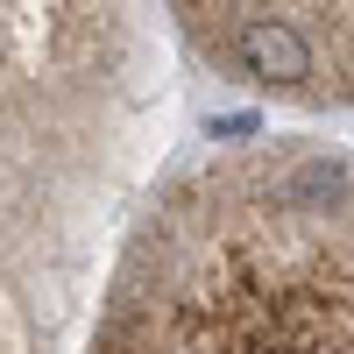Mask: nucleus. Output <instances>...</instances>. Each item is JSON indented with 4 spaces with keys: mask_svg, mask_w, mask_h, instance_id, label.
<instances>
[{
    "mask_svg": "<svg viewBox=\"0 0 354 354\" xmlns=\"http://www.w3.org/2000/svg\"><path fill=\"white\" fill-rule=\"evenodd\" d=\"M205 71L290 113H354V0H163Z\"/></svg>",
    "mask_w": 354,
    "mask_h": 354,
    "instance_id": "nucleus-3",
    "label": "nucleus"
},
{
    "mask_svg": "<svg viewBox=\"0 0 354 354\" xmlns=\"http://www.w3.org/2000/svg\"><path fill=\"white\" fill-rule=\"evenodd\" d=\"M135 64L113 0H0V227H57L106 170Z\"/></svg>",
    "mask_w": 354,
    "mask_h": 354,
    "instance_id": "nucleus-2",
    "label": "nucleus"
},
{
    "mask_svg": "<svg viewBox=\"0 0 354 354\" xmlns=\"http://www.w3.org/2000/svg\"><path fill=\"white\" fill-rule=\"evenodd\" d=\"M0 354H36V340H28V312H21V283L8 277V262H0Z\"/></svg>",
    "mask_w": 354,
    "mask_h": 354,
    "instance_id": "nucleus-4",
    "label": "nucleus"
},
{
    "mask_svg": "<svg viewBox=\"0 0 354 354\" xmlns=\"http://www.w3.org/2000/svg\"><path fill=\"white\" fill-rule=\"evenodd\" d=\"M85 354H354V142L185 156L135 205Z\"/></svg>",
    "mask_w": 354,
    "mask_h": 354,
    "instance_id": "nucleus-1",
    "label": "nucleus"
}]
</instances>
